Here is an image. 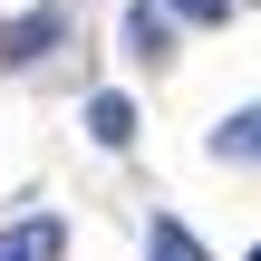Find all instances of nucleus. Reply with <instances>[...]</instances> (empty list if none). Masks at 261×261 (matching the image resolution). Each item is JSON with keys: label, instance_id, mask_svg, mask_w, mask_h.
I'll list each match as a JSON object with an SVG mask.
<instances>
[{"label": "nucleus", "instance_id": "1", "mask_svg": "<svg viewBox=\"0 0 261 261\" xmlns=\"http://www.w3.org/2000/svg\"><path fill=\"white\" fill-rule=\"evenodd\" d=\"M126 58L136 68H165L174 58V10L165 0H126Z\"/></svg>", "mask_w": 261, "mask_h": 261}, {"label": "nucleus", "instance_id": "2", "mask_svg": "<svg viewBox=\"0 0 261 261\" xmlns=\"http://www.w3.org/2000/svg\"><path fill=\"white\" fill-rule=\"evenodd\" d=\"M68 29H77V19L48 0V10H29V19H10V29H0V58H10V68H29V58H39L48 39H68Z\"/></svg>", "mask_w": 261, "mask_h": 261}, {"label": "nucleus", "instance_id": "3", "mask_svg": "<svg viewBox=\"0 0 261 261\" xmlns=\"http://www.w3.org/2000/svg\"><path fill=\"white\" fill-rule=\"evenodd\" d=\"M0 261H68V223H58V213L10 223V232H0Z\"/></svg>", "mask_w": 261, "mask_h": 261}, {"label": "nucleus", "instance_id": "4", "mask_svg": "<svg viewBox=\"0 0 261 261\" xmlns=\"http://www.w3.org/2000/svg\"><path fill=\"white\" fill-rule=\"evenodd\" d=\"M213 165H261V97L232 107V116L213 126Z\"/></svg>", "mask_w": 261, "mask_h": 261}, {"label": "nucleus", "instance_id": "5", "mask_svg": "<svg viewBox=\"0 0 261 261\" xmlns=\"http://www.w3.org/2000/svg\"><path fill=\"white\" fill-rule=\"evenodd\" d=\"M87 136H97L107 155H126V145H136V107H126L116 87H97V97H87Z\"/></svg>", "mask_w": 261, "mask_h": 261}, {"label": "nucleus", "instance_id": "6", "mask_svg": "<svg viewBox=\"0 0 261 261\" xmlns=\"http://www.w3.org/2000/svg\"><path fill=\"white\" fill-rule=\"evenodd\" d=\"M145 261H213V252L194 242V223H174V213H155V223H145Z\"/></svg>", "mask_w": 261, "mask_h": 261}, {"label": "nucleus", "instance_id": "7", "mask_svg": "<svg viewBox=\"0 0 261 261\" xmlns=\"http://www.w3.org/2000/svg\"><path fill=\"white\" fill-rule=\"evenodd\" d=\"M165 10H174V19H194V29H223V19H232V0H165Z\"/></svg>", "mask_w": 261, "mask_h": 261}, {"label": "nucleus", "instance_id": "8", "mask_svg": "<svg viewBox=\"0 0 261 261\" xmlns=\"http://www.w3.org/2000/svg\"><path fill=\"white\" fill-rule=\"evenodd\" d=\"M252 261H261V252H252Z\"/></svg>", "mask_w": 261, "mask_h": 261}]
</instances>
